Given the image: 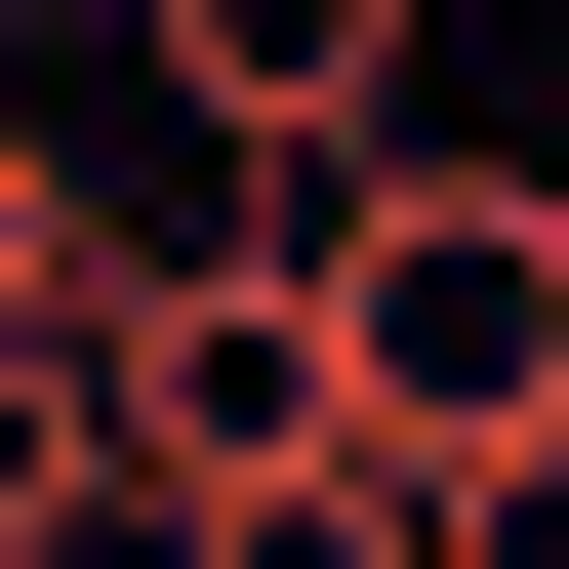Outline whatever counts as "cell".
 Wrapping results in <instances>:
<instances>
[{
	"label": "cell",
	"mask_w": 569,
	"mask_h": 569,
	"mask_svg": "<svg viewBox=\"0 0 569 569\" xmlns=\"http://www.w3.org/2000/svg\"><path fill=\"white\" fill-rule=\"evenodd\" d=\"M82 367H122V529H203V488H284V448H407V407H367V326H326V203L122 244V284H82Z\"/></svg>",
	"instance_id": "6da1fadb"
},
{
	"label": "cell",
	"mask_w": 569,
	"mask_h": 569,
	"mask_svg": "<svg viewBox=\"0 0 569 569\" xmlns=\"http://www.w3.org/2000/svg\"><path fill=\"white\" fill-rule=\"evenodd\" d=\"M326 326H367L407 448H569V163L529 122H407V163L326 203Z\"/></svg>",
	"instance_id": "7a4b0ae2"
},
{
	"label": "cell",
	"mask_w": 569,
	"mask_h": 569,
	"mask_svg": "<svg viewBox=\"0 0 569 569\" xmlns=\"http://www.w3.org/2000/svg\"><path fill=\"white\" fill-rule=\"evenodd\" d=\"M122 41H163V122H203L244 203H367V163H407V0H122Z\"/></svg>",
	"instance_id": "3957f363"
},
{
	"label": "cell",
	"mask_w": 569,
	"mask_h": 569,
	"mask_svg": "<svg viewBox=\"0 0 569 569\" xmlns=\"http://www.w3.org/2000/svg\"><path fill=\"white\" fill-rule=\"evenodd\" d=\"M122 529V367H82V326H0V569H82Z\"/></svg>",
	"instance_id": "277c9868"
},
{
	"label": "cell",
	"mask_w": 569,
	"mask_h": 569,
	"mask_svg": "<svg viewBox=\"0 0 569 569\" xmlns=\"http://www.w3.org/2000/svg\"><path fill=\"white\" fill-rule=\"evenodd\" d=\"M122 284V203H82V122H0V326H82Z\"/></svg>",
	"instance_id": "5b68a950"
},
{
	"label": "cell",
	"mask_w": 569,
	"mask_h": 569,
	"mask_svg": "<svg viewBox=\"0 0 569 569\" xmlns=\"http://www.w3.org/2000/svg\"><path fill=\"white\" fill-rule=\"evenodd\" d=\"M448 569H569V448H448Z\"/></svg>",
	"instance_id": "8992f818"
},
{
	"label": "cell",
	"mask_w": 569,
	"mask_h": 569,
	"mask_svg": "<svg viewBox=\"0 0 569 569\" xmlns=\"http://www.w3.org/2000/svg\"><path fill=\"white\" fill-rule=\"evenodd\" d=\"M82 569H163V529H82Z\"/></svg>",
	"instance_id": "52a82bcc"
}]
</instances>
